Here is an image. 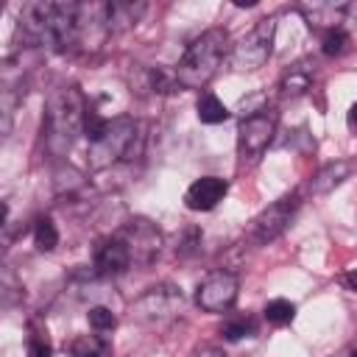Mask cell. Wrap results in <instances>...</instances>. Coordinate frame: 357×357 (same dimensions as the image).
<instances>
[{"instance_id": "1", "label": "cell", "mask_w": 357, "mask_h": 357, "mask_svg": "<svg viewBox=\"0 0 357 357\" xmlns=\"http://www.w3.org/2000/svg\"><path fill=\"white\" fill-rule=\"evenodd\" d=\"M17 33L31 47L70 50L78 45V3H25Z\"/></svg>"}, {"instance_id": "2", "label": "cell", "mask_w": 357, "mask_h": 357, "mask_svg": "<svg viewBox=\"0 0 357 357\" xmlns=\"http://www.w3.org/2000/svg\"><path fill=\"white\" fill-rule=\"evenodd\" d=\"M229 53V33L223 28H209L204 31L198 39H192L184 50V56L176 64V81L178 86L187 89H204L212 75L218 73V67L223 64Z\"/></svg>"}, {"instance_id": "3", "label": "cell", "mask_w": 357, "mask_h": 357, "mask_svg": "<svg viewBox=\"0 0 357 357\" xmlns=\"http://www.w3.org/2000/svg\"><path fill=\"white\" fill-rule=\"evenodd\" d=\"M84 112L86 106L78 86H64L56 95H50L47 112H45V145L50 153L64 156L73 148L84 126Z\"/></svg>"}, {"instance_id": "4", "label": "cell", "mask_w": 357, "mask_h": 357, "mask_svg": "<svg viewBox=\"0 0 357 357\" xmlns=\"http://www.w3.org/2000/svg\"><path fill=\"white\" fill-rule=\"evenodd\" d=\"M273 36H276V17L259 20L251 31H245L237 45L231 47V67L237 73H251L259 70L273 50Z\"/></svg>"}, {"instance_id": "5", "label": "cell", "mask_w": 357, "mask_h": 357, "mask_svg": "<svg viewBox=\"0 0 357 357\" xmlns=\"http://www.w3.org/2000/svg\"><path fill=\"white\" fill-rule=\"evenodd\" d=\"M134 134H137V123L131 117L109 120V126L100 134V139L89 142V165L95 170H100V167L112 165L114 159L128 156L131 153V145H134Z\"/></svg>"}, {"instance_id": "6", "label": "cell", "mask_w": 357, "mask_h": 357, "mask_svg": "<svg viewBox=\"0 0 357 357\" xmlns=\"http://www.w3.org/2000/svg\"><path fill=\"white\" fill-rule=\"evenodd\" d=\"M298 204H301V195H298V192H290V195L276 198L271 206H265V209L251 220V229H248L251 237H254V243L268 245V243H273L276 237H282L284 229L290 226V220H293Z\"/></svg>"}, {"instance_id": "7", "label": "cell", "mask_w": 357, "mask_h": 357, "mask_svg": "<svg viewBox=\"0 0 357 357\" xmlns=\"http://www.w3.org/2000/svg\"><path fill=\"white\" fill-rule=\"evenodd\" d=\"M276 134V117L268 114V112H257V114H248L240 120L237 126V153L240 159L245 162H254L265 153V148L271 145Z\"/></svg>"}, {"instance_id": "8", "label": "cell", "mask_w": 357, "mask_h": 357, "mask_svg": "<svg viewBox=\"0 0 357 357\" xmlns=\"http://www.w3.org/2000/svg\"><path fill=\"white\" fill-rule=\"evenodd\" d=\"M237 290H240L237 276L231 271L218 268V271H209L201 279V284L195 290V301L206 312H226L237 301Z\"/></svg>"}, {"instance_id": "9", "label": "cell", "mask_w": 357, "mask_h": 357, "mask_svg": "<svg viewBox=\"0 0 357 357\" xmlns=\"http://www.w3.org/2000/svg\"><path fill=\"white\" fill-rule=\"evenodd\" d=\"M117 237L126 243L131 262H139V265L153 262L156 254L162 251V231H159L151 220H145V218L128 220V223L117 231Z\"/></svg>"}, {"instance_id": "10", "label": "cell", "mask_w": 357, "mask_h": 357, "mask_svg": "<svg viewBox=\"0 0 357 357\" xmlns=\"http://www.w3.org/2000/svg\"><path fill=\"white\" fill-rule=\"evenodd\" d=\"M178 307H181V290L173 284H159L134 301V315L139 321H159V318H170Z\"/></svg>"}, {"instance_id": "11", "label": "cell", "mask_w": 357, "mask_h": 357, "mask_svg": "<svg viewBox=\"0 0 357 357\" xmlns=\"http://www.w3.org/2000/svg\"><path fill=\"white\" fill-rule=\"evenodd\" d=\"M226 190H229L226 178H218V176H201V178H195V181L190 184L184 201H187V206L195 209V212H209V209H215V206L223 201Z\"/></svg>"}, {"instance_id": "12", "label": "cell", "mask_w": 357, "mask_h": 357, "mask_svg": "<svg viewBox=\"0 0 357 357\" xmlns=\"http://www.w3.org/2000/svg\"><path fill=\"white\" fill-rule=\"evenodd\" d=\"M128 265H131L128 248H126V243H123L117 234L106 237V240L98 245V251H95V268H98V273H103V276H117V273H123Z\"/></svg>"}, {"instance_id": "13", "label": "cell", "mask_w": 357, "mask_h": 357, "mask_svg": "<svg viewBox=\"0 0 357 357\" xmlns=\"http://www.w3.org/2000/svg\"><path fill=\"white\" fill-rule=\"evenodd\" d=\"M145 11V3H131V0H112L103 3V17H106V28L109 31H123L139 22Z\"/></svg>"}, {"instance_id": "14", "label": "cell", "mask_w": 357, "mask_h": 357, "mask_svg": "<svg viewBox=\"0 0 357 357\" xmlns=\"http://www.w3.org/2000/svg\"><path fill=\"white\" fill-rule=\"evenodd\" d=\"M349 173H351V165L349 162H343V159H337V162H329L326 167H321L318 173H315V178H312V190L315 192H329L332 187H337L343 178H349Z\"/></svg>"}, {"instance_id": "15", "label": "cell", "mask_w": 357, "mask_h": 357, "mask_svg": "<svg viewBox=\"0 0 357 357\" xmlns=\"http://www.w3.org/2000/svg\"><path fill=\"white\" fill-rule=\"evenodd\" d=\"M310 84H312V70H310L307 64H296V67H290V70L282 75L279 89H282V95L296 98V95L307 92V89H310Z\"/></svg>"}, {"instance_id": "16", "label": "cell", "mask_w": 357, "mask_h": 357, "mask_svg": "<svg viewBox=\"0 0 357 357\" xmlns=\"http://www.w3.org/2000/svg\"><path fill=\"white\" fill-rule=\"evenodd\" d=\"M67 349L73 357H109V340L100 335H78Z\"/></svg>"}, {"instance_id": "17", "label": "cell", "mask_w": 357, "mask_h": 357, "mask_svg": "<svg viewBox=\"0 0 357 357\" xmlns=\"http://www.w3.org/2000/svg\"><path fill=\"white\" fill-rule=\"evenodd\" d=\"M198 117H201V123L215 126V123H223V120L229 117V109L223 106V100H220L218 95L204 92V95L198 98Z\"/></svg>"}, {"instance_id": "18", "label": "cell", "mask_w": 357, "mask_h": 357, "mask_svg": "<svg viewBox=\"0 0 357 357\" xmlns=\"http://www.w3.org/2000/svg\"><path fill=\"white\" fill-rule=\"evenodd\" d=\"M349 6L346 3H312V6H301V11H304V17L310 20V25L312 22H329V28H337L335 22H337V14H343Z\"/></svg>"}, {"instance_id": "19", "label": "cell", "mask_w": 357, "mask_h": 357, "mask_svg": "<svg viewBox=\"0 0 357 357\" xmlns=\"http://www.w3.org/2000/svg\"><path fill=\"white\" fill-rule=\"evenodd\" d=\"M33 243L39 251H53L59 245V229L50 218H39L33 226Z\"/></svg>"}, {"instance_id": "20", "label": "cell", "mask_w": 357, "mask_h": 357, "mask_svg": "<svg viewBox=\"0 0 357 357\" xmlns=\"http://www.w3.org/2000/svg\"><path fill=\"white\" fill-rule=\"evenodd\" d=\"M293 315H296V304L287 301V298H273V301L265 304V318H268L271 324H276V326L290 324Z\"/></svg>"}, {"instance_id": "21", "label": "cell", "mask_w": 357, "mask_h": 357, "mask_svg": "<svg viewBox=\"0 0 357 357\" xmlns=\"http://www.w3.org/2000/svg\"><path fill=\"white\" fill-rule=\"evenodd\" d=\"M321 50L326 56H343L349 50V33L337 25V28H326L324 33V42H321Z\"/></svg>"}, {"instance_id": "22", "label": "cell", "mask_w": 357, "mask_h": 357, "mask_svg": "<svg viewBox=\"0 0 357 357\" xmlns=\"http://www.w3.org/2000/svg\"><path fill=\"white\" fill-rule=\"evenodd\" d=\"M151 86H153V92H162V95L176 92V89H178L176 73L167 70V67H153V70H151Z\"/></svg>"}, {"instance_id": "23", "label": "cell", "mask_w": 357, "mask_h": 357, "mask_svg": "<svg viewBox=\"0 0 357 357\" xmlns=\"http://www.w3.org/2000/svg\"><path fill=\"white\" fill-rule=\"evenodd\" d=\"M86 318H89V326H92L95 332H109V329L117 326V318H114V312H112L109 307H92V310L86 312Z\"/></svg>"}, {"instance_id": "24", "label": "cell", "mask_w": 357, "mask_h": 357, "mask_svg": "<svg viewBox=\"0 0 357 357\" xmlns=\"http://www.w3.org/2000/svg\"><path fill=\"white\" fill-rule=\"evenodd\" d=\"M254 335V324L248 318H231L223 324V337L226 340H240V337H248Z\"/></svg>"}, {"instance_id": "25", "label": "cell", "mask_w": 357, "mask_h": 357, "mask_svg": "<svg viewBox=\"0 0 357 357\" xmlns=\"http://www.w3.org/2000/svg\"><path fill=\"white\" fill-rule=\"evenodd\" d=\"M28 349H31V357H53V349L42 335H31Z\"/></svg>"}, {"instance_id": "26", "label": "cell", "mask_w": 357, "mask_h": 357, "mask_svg": "<svg viewBox=\"0 0 357 357\" xmlns=\"http://www.w3.org/2000/svg\"><path fill=\"white\" fill-rule=\"evenodd\" d=\"M11 131V112L6 106H0V139Z\"/></svg>"}, {"instance_id": "27", "label": "cell", "mask_w": 357, "mask_h": 357, "mask_svg": "<svg viewBox=\"0 0 357 357\" xmlns=\"http://www.w3.org/2000/svg\"><path fill=\"white\" fill-rule=\"evenodd\" d=\"M192 357H226V351H223V349H218V346H201Z\"/></svg>"}, {"instance_id": "28", "label": "cell", "mask_w": 357, "mask_h": 357, "mask_svg": "<svg viewBox=\"0 0 357 357\" xmlns=\"http://www.w3.org/2000/svg\"><path fill=\"white\" fill-rule=\"evenodd\" d=\"M234 6H237V8H254L257 0H234Z\"/></svg>"}, {"instance_id": "29", "label": "cell", "mask_w": 357, "mask_h": 357, "mask_svg": "<svg viewBox=\"0 0 357 357\" xmlns=\"http://www.w3.org/2000/svg\"><path fill=\"white\" fill-rule=\"evenodd\" d=\"M6 218H8V204H6V201H0V226L6 223Z\"/></svg>"}, {"instance_id": "30", "label": "cell", "mask_w": 357, "mask_h": 357, "mask_svg": "<svg viewBox=\"0 0 357 357\" xmlns=\"http://www.w3.org/2000/svg\"><path fill=\"white\" fill-rule=\"evenodd\" d=\"M0 14H3V3H0Z\"/></svg>"}]
</instances>
